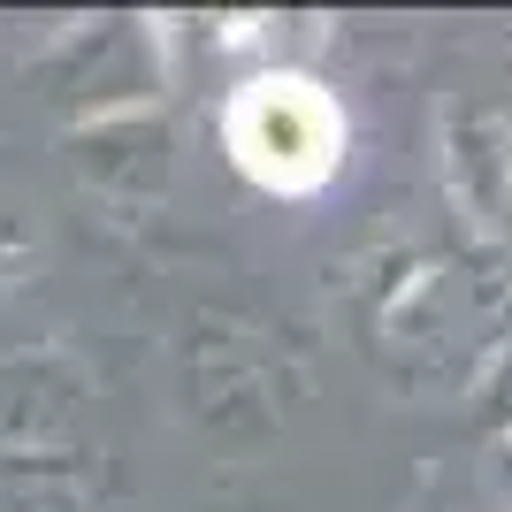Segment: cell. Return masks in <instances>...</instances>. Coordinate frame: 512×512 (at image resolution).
<instances>
[{
	"label": "cell",
	"mask_w": 512,
	"mask_h": 512,
	"mask_svg": "<svg viewBox=\"0 0 512 512\" xmlns=\"http://www.w3.org/2000/svg\"><path fill=\"white\" fill-rule=\"evenodd\" d=\"M222 138H230L237 169L260 192H283V199L321 192L344 161V115L306 77H253L222 115Z\"/></svg>",
	"instance_id": "6da1fadb"
}]
</instances>
